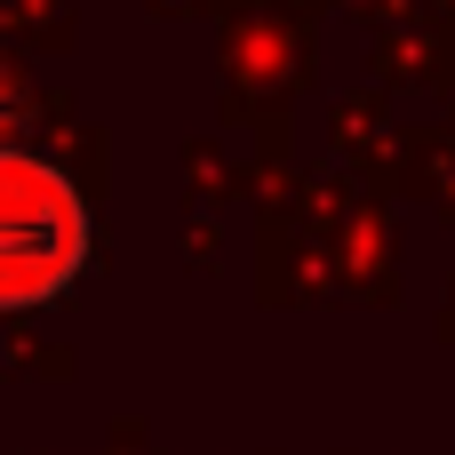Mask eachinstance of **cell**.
<instances>
[{
  "label": "cell",
  "instance_id": "1",
  "mask_svg": "<svg viewBox=\"0 0 455 455\" xmlns=\"http://www.w3.org/2000/svg\"><path fill=\"white\" fill-rule=\"evenodd\" d=\"M88 272V208L64 168L0 144V312H40Z\"/></svg>",
  "mask_w": 455,
  "mask_h": 455
}]
</instances>
